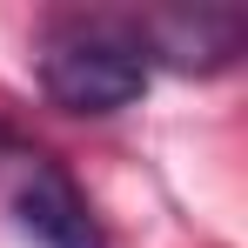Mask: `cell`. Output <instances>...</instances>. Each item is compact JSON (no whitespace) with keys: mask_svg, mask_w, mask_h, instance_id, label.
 <instances>
[{"mask_svg":"<svg viewBox=\"0 0 248 248\" xmlns=\"http://www.w3.org/2000/svg\"><path fill=\"white\" fill-rule=\"evenodd\" d=\"M14 221H20V235L34 248H108L87 195L74 188V174L54 168V161H34V174L14 188Z\"/></svg>","mask_w":248,"mask_h":248,"instance_id":"2","label":"cell"},{"mask_svg":"<svg viewBox=\"0 0 248 248\" xmlns=\"http://www.w3.org/2000/svg\"><path fill=\"white\" fill-rule=\"evenodd\" d=\"M148 34H155V41L168 47V61H174V67H228V61H235V47H242V14H195V20H188V14H181V20H155V27H141V34H134V41H148Z\"/></svg>","mask_w":248,"mask_h":248,"instance_id":"3","label":"cell"},{"mask_svg":"<svg viewBox=\"0 0 248 248\" xmlns=\"http://www.w3.org/2000/svg\"><path fill=\"white\" fill-rule=\"evenodd\" d=\"M41 87L54 108L67 114H121L127 101H141L148 87V47L134 34H108V27H74L41 54Z\"/></svg>","mask_w":248,"mask_h":248,"instance_id":"1","label":"cell"}]
</instances>
